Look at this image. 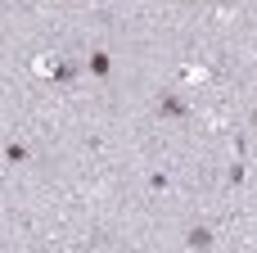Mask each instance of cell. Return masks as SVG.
<instances>
[{
  "instance_id": "obj_2",
  "label": "cell",
  "mask_w": 257,
  "mask_h": 253,
  "mask_svg": "<svg viewBox=\"0 0 257 253\" xmlns=\"http://www.w3.org/2000/svg\"><path fill=\"white\" fill-rule=\"evenodd\" d=\"M27 158H32V149H27L18 136H9V140H5V163H9V167H23Z\"/></svg>"
},
{
  "instance_id": "obj_4",
  "label": "cell",
  "mask_w": 257,
  "mask_h": 253,
  "mask_svg": "<svg viewBox=\"0 0 257 253\" xmlns=\"http://www.w3.org/2000/svg\"><path fill=\"white\" fill-rule=\"evenodd\" d=\"M86 68H90L95 77H108V72H113V63H108V54H104V50H95V54L86 59Z\"/></svg>"
},
{
  "instance_id": "obj_3",
  "label": "cell",
  "mask_w": 257,
  "mask_h": 253,
  "mask_svg": "<svg viewBox=\"0 0 257 253\" xmlns=\"http://www.w3.org/2000/svg\"><path fill=\"white\" fill-rule=\"evenodd\" d=\"M181 81H185V86H208V81H212V72H208V68H199V63H185V68H181Z\"/></svg>"
},
{
  "instance_id": "obj_6",
  "label": "cell",
  "mask_w": 257,
  "mask_h": 253,
  "mask_svg": "<svg viewBox=\"0 0 257 253\" xmlns=\"http://www.w3.org/2000/svg\"><path fill=\"white\" fill-rule=\"evenodd\" d=\"M172 190V177L167 172H149V195H167Z\"/></svg>"
},
{
  "instance_id": "obj_8",
  "label": "cell",
  "mask_w": 257,
  "mask_h": 253,
  "mask_svg": "<svg viewBox=\"0 0 257 253\" xmlns=\"http://www.w3.org/2000/svg\"><path fill=\"white\" fill-rule=\"evenodd\" d=\"M248 122H253V127H257V109H253V113H248Z\"/></svg>"
},
{
  "instance_id": "obj_5",
  "label": "cell",
  "mask_w": 257,
  "mask_h": 253,
  "mask_svg": "<svg viewBox=\"0 0 257 253\" xmlns=\"http://www.w3.org/2000/svg\"><path fill=\"white\" fill-rule=\"evenodd\" d=\"M185 244H190V249H212V231H208V226H194V231L185 235Z\"/></svg>"
},
{
  "instance_id": "obj_7",
  "label": "cell",
  "mask_w": 257,
  "mask_h": 253,
  "mask_svg": "<svg viewBox=\"0 0 257 253\" xmlns=\"http://www.w3.org/2000/svg\"><path fill=\"white\" fill-rule=\"evenodd\" d=\"M244 186V149H239V158L230 163V190H239Z\"/></svg>"
},
{
  "instance_id": "obj_1",
  "label": "cell",
  "mask_w": 257,
  "mask_h": 253,
  "mask_svg": "<svg viewBox=\"0 0 257 253\" xmlns=\"http://www.w3.org/2000/svg\"><path fill=\"white\" fill-rule=\"evenodd\" d=\"M158 113H163V118H185V113H190V104H185L176 91H167V95L158 100Z\"/></svg>"
}]
</instances>
